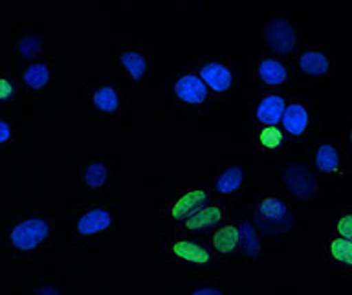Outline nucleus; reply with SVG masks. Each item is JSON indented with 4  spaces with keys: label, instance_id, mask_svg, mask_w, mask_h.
<instances>
[{
    "label": "nucleus",
    "instance_id": "1",
    "mask_svg": "<svg viewBox=\"0 0 352 295\" xmlns=\"http://www.w3.org/2000/svg\"><path fill=\"white\" fill-rule=\"evenodd\" d=\"M255 224L264 235H285L294 226V215L283 198L264 197L255 208Z\"/></svg>",
    "mask_w": 352,
    "mask_h": 295
},
{
    "label": "nucleus",
    "instance_id": "2",
    "mask_svg": "<svg viewBox=\"0 0 352 295\" xmlns=\"http://www.w3.org/2000/svg\"><path fill=\"white\" fill-rule=\"evenodd\" d=\"M264 41L268 44L272 52L279 55H290L297 48L299 33L294 22L288 21L286 17H274L266 24L264 30Z\"/></svg>",
    "mask_w": 352,
    "mask_h": 295
},
{
    "label": "nucleus",
    "instance_id": "3",
    "mask_svg": "<svg viewBox=\"0 0 352 295\" xmlns=\"http://www.w3.org/2000/svg\"><path fill=\"white\" fill-rule=\"evenodd\" d=\"M50 235V226L43 219H28L16 224L10 233L11 244L19 252H33L43 244Z\"/></svg>",
    "mask_w": 352,
    "mask_h": 295
},
{
    "label": "nucleus",
    "instance_id": "4",
    "mask_svg": "<svg viewBox=\"0 0 352 295\" xmlns=\"http://www.w3.org/2000/svg\"><path fill=\"white\" fill-rule=\"evenodd\" d=\"M283 182L286 189L299 200L312 198L318 191L316 176L305 164H288L283 169Z\"/></svg>",
    "mask_w": 352,
    "mask_h": 295
},
{
    "label": "nucleus",
    "instance_id": "5",
    "mask_svg": "<svg viewBox=\"0 0 352 295\" xmlns=\"http://www.w3.org/2000/svg\"><path fill=\"white\" fill-rule=\"evenodd\" d=\"M299 72L310 79H323L332 74V57L324 50L310 48L299 55Z\"/></svg>",
    "mask_w": 352,
    "mask_h": 295
},
{
    "label": "nucleus",
    "instance_id": "6",
    "mask_svg": "<svg viewBox=\"0 0 352 295\" xmlns=\"http://www.w3.org/2000/svg\"><path fill=\"white\" fill-rule=\"evenodd\" d=\"M175 94L184 103L200 105L208 98V88H206L202 77L195 76V74H186L175 83Z\"/></svg>",
    "mask_w": 352,
    "mask_h": 295
},
{
    "label": "nucleus",
    "instance_id": "7",
    "mask_svg": "<svg viewBox=\"0 0 352 295\" xmlns=\"http://www.w3.org/2000/svg\"><path fill=\"white\" fill-rule=\"evenodd\" d=\"M110 224H112V217L107 209H90L77 219L76 231L79 237H94L109 230Z\"/></svg>",
    "mask_w": 352,
    "mask_h": 295
},
{
    "label": "nucleus",
    "instance_id": "8",
    "mask_svg": "<svg viewBox=\"0 0 352 295\" xmlns=\"http://www.w3.org/2000/svg\"><path fill=\"white\" fill-rule=\"evenodd\" d=\"M283 129H285L290 136L299 138L308 131L310 127V112L302 103H292L286 105L283 118H280Z\"/></svg>",
    "mask_w": 352,
    "mask_h": 295
},
{
    "label": "nucleus",
    "instance_id": "9",
    "mask_svg": "<svg viewBox=\"0 0 352 295\" xmlns=\"http://www.w3.org/2000/svg\"><path fill=\"white\" fill-rule=\"evenodd\" d=\"M314 167L323 175H338L343 167L341 153L332 143H321L314 151Z\"/></svg>",
    "mask_w": 352,
    "mask_h": 295
},
{
    "label": "nucleus",
    "instance_id": "10",
    "mask_svg": "<svg viewBox=\"0 0 352 295\" xmlns=\"http://www.w3.org/2000/svg\"><path fill=\"white\" fill-rule=\"evenodd\" d=\"M286 109V99L277 94H270L261 99V103L255 109V118L258 123L266 125H277L283 118V112Z\"/></svg>",
    "mask_w": 352,
    "mask_h": 295
},
{
    "label": "nucleus",
    "instance_id": "11",
    "mask_svg": "<svg viewBox=\"0 0 352 295\" xmlns=\"http://www.w3.org/2000/svg\"><path fill=\"white\" fill-rule=\"evenodd\" d=\"M200 77L206 83V87H209L214 92H226L231 87V81H233L230 68H226L220 63H209V65L202 66Z\"/></svg>",
    "mask_w": 352,
    "mask_h": 295
},
{
    "label": "nucleus",
    "instance_id": "12",
    "mask_svg": "<svg viewBox=\"0 0 352 295\" xmlns=\"http://www.w3.org/2000/svg\"><path fill=\"white\" fill-rule=\"evenodd\" d=\"M208 202V193L206 191H189L186 195H182L170 208V217L173 219H186L191 213H195L197 209H200L204 204Z\"/></svg>",
    "mask_w": 352,
    "mask_h": 295
},
{
    "label": "nucleus",
    "instance_id": "13",
    "mask_svg": "<svg viewBox=\"0 0 352 295\" xmlns=\"http://www.w3.org/2000/svg\"><path fill=\"white\" fill-rule=\"evenodd\" d=\"M170 253H173V257L195 264H208L209 259H211L208 250H204L202 246H198L197 242L191 241H176L170 246Z\"/></svg>",
    "mask_w": 352,
    "mask_h": 295
},
{
    "label": "nucleus",
    "instance_id": "14",
    "mask_svg": "<svg viewBox=\"0 0 352 295\" xmlns=\"http://www.w3.org/2000/svg\"><path fill=\"white\" fill-rule=\"evenodd\" d=\"M222 211L217 206H209V208H200L195 213H191L186 220V228L191 231L197 230H208L211 226H217L222 220Z\"/></svg>",
    "mask_w": 352,
    "mask_h": 295
},
{
    "label": "nucleus",
    "instance_id": "15",
    "mask_svg": "<svg viewBox=\"0 0 352 295\" xmlns=\"http://www.w3.org/2000/svg\"><path fill=\"white\" fill-rule=\"evenodd\" d=\"M327 252L332 263L340 264L343 268L352 270V241L343 237H334L327 244Z\"/></svg>",
    "mask_w": 352,
    "mask_h": 295
},
{
    "label": "nucleus",
    "instance_id": "16",
    "mask_svg": "<svg viewBox=\"0 0 352 295\" xmlns=\"http://www.w3.org/2000/svg\"><path fill=\"white\" fill-rule=\"evenodd\" d=\"M258 77L263 79L266 85L277 87L288 79V70L286 66L277 59H264L258 65Z\"/></svg>",
    "mask_w": 352,
    "mask_h": 295
},
{
    "label": "nucleus",
    "instance_id": "17",
    "mask_svg": "<svg viewBox=\"0 0 352 295\" xmlns=\"http://www.w3.org/2000/svg\"><path fill=\"white\" fill-rule=\"evenodd\" d=\"M242 180H244V171L241 165H230L222 171V175L214 182V189L220 195H231L241 187Z\"/></svg>",
    "mask_w": 352,
    "mask_h": 295
},
{
    "label": "nucleus",
    "instance_id": "18",
    "mask_svg": "<svg viewBox=\"0 0 352 295\" xmlns=\"http://www.w3.org/2000/svg\"><path fill=\"white\" fill-rule=\"evenodd\" d=\"M241 242V231L235 226H224L213 233V246L219 253L235 252Z\"/></svg>",
    "mask_w": 352,
    "mask_h": 295
},
{
    "label": "nucleus",
    "instance_id": "19",
    "mask_svg": "<svg viewBox=\"0 0 352 295\" xmlns=\"http://www.w3.org/2000/svg\"><path fill=\"white\" fill-rule=\"evenodd\" d=\"M94 107L99 110V112H116L120 109V96L112 87H101L98 88L92 96Z\"/></svg>",
    "mask_w": 352,
    "mask_h": 295
},
{
    "label": "nucleus",
    "instance_id": "20",
    "mask_svg": "<svg viewBox=\"0 0 352 295\" xmlns=\"http://www.w3.org/2000/svg\"><path fill=\"white\" fill-rule=\"evenodd\" d=\"M120 63L134 81H140L143 74L147 72V61H145V57L142 54H138V52H132V50L121 54Z\"/></svg>",
    "mask_w": 352,
    "mask_h": 295
},
{
    "label": "nucleus",
    "instance_id": "21",
    "mask_svg": "<svg viewBox=\"0 0 352 295\" xmlns=\"http://www.w3.org/2000/svg\"><path fill=\"white\" fill-rule=\"evenodd\" d=\"M24 83L33 90L44 88L50 81V68L44 63H35L30 68H26L24 76H22Z\"/></svg>",
    "mask_w": 352,
    "mask_h": 295
},
{
    "label": "nucleus",
    "instance_id": "22",
    "mask_svg": "<svg viewBox=\"0 0 352 295\" xmlns=\"http://www.w3.org/2000/svg\"><path fill=\"white\" fill-rule=\"evenodd\" d=\"M239 231H241V242H239V244L242 246L244 255H248V257H257L261 246H258V239L253 224H250L246 220V222H242Z\"/></svg>",
    "mask_w": 352,
    "mask_h": 295
},
{
    "label": "nucleus",
    "instance_id": "23",
    "mask_svg": "<svg viewBox=\"0 0 352 295\" xmlns=\"http://www.w3.org/2000/svg\"><path fill=\"white\" fill-rule=\"evenodd\" d=\"M107 178H109V173H107V167L103 164H90L87 165V169L82 173V180L87 184L88 187H94V189H98V187H103L107 184Z\"/></svg>",
    "mask_w": 352,
    "mask_h": 295
},
{
    "label": "nucleus",
    "instance_id": "24",
    "mask_svg": "<svg viewBox=\"0 0 352 295\" xmlns=\"http://www.w3.org/2000/svg\"><path fill=\"white\" fill-rule=\"evenodd\" d=\"M258 142H261V145L264 149L274 151V149L283 145V132L279 131V127L266 125L263 129V132H261V136H258Z\"/></svg>",
    "mask_w": 352,
    "mask_h": 295
},
{
    "label": "nucleus",
    "instance_id": "25",
    "mask_svg": "<svg viewBox=\"0 0 352 295\" xmlns=\"http://www.w3.org/2000/svg\"><path fill=\"white\" fill-rule=\"evenodd\" d=\"M41 48H43V43L37 35H24L19 41V54L24 59H33L41 52Z\"/></svg>",
    "mask_w": 352,
    "mask_h": 295
},
{
    "label": "nucleus",
    "instance_id": "26",
    "mask_svg": "<svg viewBox=\"0 0 352 295\" xmlns=\"http://www.w3.org/2000/svg\"><path fill=\"white\" fill-rule=\"evenodd\" d=\"M336 233L343 239H351L352 241V211L341 213L336 220Z\"/></svg>",
    "mask_w": 352,
    "mask_h": 295
},
{
    "label": "nucleus",
    "instance_id": "27",
    "mask_svg": "<svg viewBox=\"0 0 352 295\" xmlns=\"http://www.w3.org/2000/svg\"><path fill=\"white\" fill-rule=\"evenodd\" d=\"M13 96V85L6 77H0V101H6Z\"/></svg>",
    "mask_w": 352,
    "mask_h": 295
},
{
    "label": "nucleus",
    "instance_id": "28",
    "mask_svg": "<svg viewBox=\"0 0 352 295\" xmlns=\"http://www.w3.org/2000/svg\"><path fill=\"white\" fill-rule=\"evenodd\" d=\"M11 138V127L8 121L0 120V145L6 143Z\"/></svg>",
    "mask_w": 352,
    "mask_h": 295
},
{
    "label": "nucleus",
    "instance_id": "29",
    "mask_svg": "<svg viewBox=\"0 0 352 295\" xmlns=\"http://www.w3.org/2000/svg\"><path fill=\"white\" fill-rule=\"evenodd\" d=\"M220 294V290L217 288H198V290L192 292V295H217Z\"/></svg>",
    "mask_w": 352,
    "mask_h": 295
},
{
    "label": "nucleus",
    "instance_id": "30",
    "mask_svg": "<svg viewBox=\"0 0 352 295\" xmlns=\"http://www.w3.org/2000/svg\"><path fill=\"white\" fill-rule=\"evenodd\" d=\"M35 294H46V295H54V294H59V292L55 290L54 286H41L35 290Z\"/></svg>",
    "mask_w": 352,
    "mask_h": 295
},
{
    "label": "nucleus",
    "instance_id": "31",
    "mask_svg": "<svg viewBox=\"0 0 352 295\" xmlns=\"http://www.w3.org/2000/svg\"><path fill=\"white\" fill-rule=\"evenodd\" d=\"M349 142H351V147H352V127H351V132H349Z\"/></svg>",
    "mask_w": 352,
    "mask_h": 295
}]
</instances>
